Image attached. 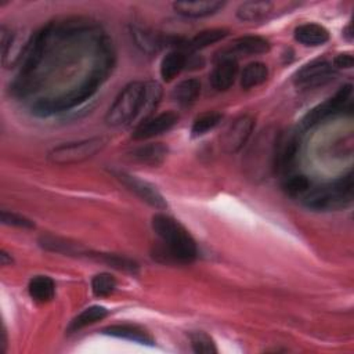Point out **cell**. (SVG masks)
I'll return each mask as SVG.
<instances>
[{
  "mask_svg": "<svg viewBox=\"0 0 354 354\" xmlns=\"http://www.w3.org/2000/svg\"><path fill=\"white\" fill-rule=\"evenodd\" d=\"M151 224L163 245L159 253H162L166 260L191 263L198 257L195 239L178 220L165 213H156L152 216Z\"/></svg>",
  "mask_w": 354,
  "mask_h": 354,
  "instance_id": "6da1fadb",
  "label": "cell"
},
{
  "mask_svg": "<svg viewBox=\"0 0 354 354\" xmlns=\"http://www.w3.org/2000/svg\"><path fill=\"white\" fill-rule=\"evenodd\" d=\"M300 201L307 209L315 212L346 209L353 202V173L348 171L347 174L322 185H311Z\"/></svg>",
  "mask_w": 354,
  "mask_h": 354,
  "instance_id": "7a4b0ae2",
  "label": "cell"
},
{
  "mask_svg": "<svg viewBox=\"0 0 354 354\" xmlns=\"http://www.w3.org/2000/svg\"><path fill=\"white\" fill-rule=\"evenodd\" d=\"M144 87L145 82L140 80H134L126 84L116 95L105 115L106 124L113 127L133 124L141 108Z\"/></svg>",
  "mask_w": 354,
  "mask_h": 354,
  "instance_id": "3957f363",
  "label": "cell"
},
{
  "mask_svg": "<svg viewBox=\"0 0 354 354\" xmlns=\"http://www.w3.org/2000/svg\"><path fill=\"white\" fill-rule=\"evenodd\" d=\"M105 145H106V138L104 137L84 138V140L65 142L54 147L48 152L47 158L54 165H61V166L76 165L93 158L100 151H102Z\"/></svg>",
  "mask_w": 354,
  "mask_h": 354,
  "instance_id": "277c9868",
  "label": "cell"
},
{
  "mask_svg": "<svg viewBox=\"0 0 354 354\" xmlns=\"http://www.w3.org/2000/svg\"><path fill=\"white\" fill-rule=\"evenodd\" d=\"M336 75L337 71L329 61L318 58L307 62L296 71L293 75V83L301 90H310L332 82Z\"/></svg>",
  "mask_w": 354,
  "mask_h": 354,
  "instance_id": "5b68a950",
  "label": "cell"
},
{
  "mask_svg": "<svg viewBox=\"0 0 354 354\" xmlns=\"http://www.w3.org/2000/svg\"><path fill=\"white\" fill-rule=\"evenodd\" d=\"M353 93V86L351 84H344L342 86L333 97L328 98L326 101L315 105L311 108L301 119V126L304 129L314 127L315 124L329 119L330 116H335L336 113L342 112L346 106V104L350 101Z\"/></svg>",
  "mask_w": 354,
  "mask_h": 354,
  "instance_id": "8992f818",
  "label": "cell"
},
{
  "mask_svg": "<svg viewBox=\"0 0 354 354\" xmlns=\"http://www.w3.org/2000/svg\"><path fill=\"white\" fill-rule=\"evenodd\" d=\"M300 138L296 131L278 133L274 151V174L289 176L299 153Z\"/></svg>",
  "mask_w": 354,
  "mask_h": 354,
  "instance_id": "52a82bcc",
  "label": "cell"
},
{
  "mask_svg": "<svg viewBox=\"0 0 354 354\" xmlns=\"http://www.w3.org/2000/svg\"><path fill=\"white\" fill-rule=\"evenodd\" d=\"M254 129V118L250 115L238 116L221 134L220 145L228 153H235L243 148Z\"/></svg>",
  "mask_w": 354,
  "mask_h": 354,
  "instance_id": "ba28073f",
  "label": "cell"
},
{
  "mask_svg": "<svg viewBox=\"0 0 354 354\" xmlns=\"http://www.w3.org/2000/svg\"><path fill=\"white\" fill-rule=\"evenodd\" d=\"M115 177L131 192H134L141 201L148 203L149 206L155 209H166L167 202L163 198V195L156 189V187L142 178H138L137 176L129 174L126 171H113Z\"/></svg>",
  "mask_w": 354,
  "mask_h": 354,
  "instance_id": "9c48e42d",
  "label": "cell"
},
{
  "mask_svg": "<svg viewBox=\"0 0 354 354\" xmlns=\"http://www.w3.org/2000/svg\"><path fill=\"white\" fill-rule=\"evenodd\" d=\"M271 48V44L267 39L256 35H249V36H241L235 40H232L227 47L221 48L214 58L220 57H249V55H257V54H264L268 53Z\"/></svg>",
  "mask_w": 354,
  "mask_h": 354,
  "instance_id": "30bf717a",
  "label": "cell"
},
{
  "mask_svg": "<svg viewBox=\"0 0 354 354\" xmlns=\"http://www.w3.org/2000/svg\"><path fill=\"white\" fill-rule=\"evenodd\" d=\"M178 113L174 111H165L153 115L140 123L133 130L134 140H149L171 130L178 123Z\"/></svg>",
  "mask_w": 354,
  "mask_h": 354,
  "instance_id": "8fae6325",
  "label": "cell"
},
{
  "mask_svg": "<svg viewBox=\"0 0 354 354\" xmlns=\"http://www.w3.org/2000/svg\"><path fill=\"white\" fill-rule=\"evenodd\" d=\"M216 64L209 75L210 84L217 91L228 90L236 80L238 76V61L231 57L214 58Z\"/></svg>",
  "mask_w": 354,
  "mask_h": 354,
  "instance_id": "7c38bea8",
  "label": "cell"
},
{
  "mask_svg": "<svg viewBox=\"0 0 354 354\" xmlns=\"http://www.w3.org/2000/svg\"><path fill=\"white\" fill-rule=\"evenodd\" d=\"M131 37L136 46L145 54H155L165 46H174L177 37H165L149 29L134 26L131 28Z\"/></svg>",
  "mask_w": 354,
  "mask_h": 354,
  "instance_id": "4fadbf2b",
  "label": "cell"
},
{
  "mask_svg": "<svg viewBox=\"0 0 354 354\" xmlns=\"http://www.w3.org/2000/svg\"><path fill=\"white\" fill-rule=\"evenodd\" d=\"M225 6L218 0H196V1H174L173 10L185 18H203L218 12Z\"/></svg>",
  "mask_w": 354,
  "mask_h": 354,
  "instance_id": "5bb4252c",
  "label": "cell"
},
{
  "mask_svg": "<svg viewBox=\"0 0 354 354\" xmlns=\"http://www.w3.org/2000/svg\"><path fill=\"white\" fill-rule=\"evenodd\" d=\"M104 335L112 336V337H118V339H124V340H130L138 344H145V346H153L155 344V339L152 337V335L138 326V325H133V324H116V325H109L106 328H104L101 330Z\"/></svg>",
  "mask_w": 354,
  "mask_h": 354,
  "instance_id": "9a60e30c",
  "label": "cell"
},
{
  "mask_svg": "<svg viewBox=\"0 0 354 354\" xmlns=\"http://www.w3.org/2000/svg\"><path fill=\"white\" fill-rule=\"evenodd\" d=\"M189 51L185 48H173L170 50L160 61L159 73L163 82L169 83L176 79L188 65Z\"/></svg>",
  "mask_w": 354,
  "mask_h": 354,
  "instance_id": "2e32d148",
  "label": "cell"
},
{
  "mask_svg": "<svg viewBox=\"0 0 354 354\" xmlns=\"http://www.w3.org/2000/svg\"><path fill=\"white\" fill-rule=\"evenodd\" d=\"M167 153H169V148L165 144L148 142V144H142V145L134 148L129 155L133 160H136L141 165L156 167L166 160Z\"/></svg>",
  "mask_w": 354,
  "mask_h": 354,
  "instance_id": "e0dca14e",
  "label": "cell"
},
{
  "mask_svg": "<svg viewBox=\"0 0 354 354\" xmlns=\"http://www.w3.org/2000/svg\"><path fill=\"white\" fill-rule=\"evenodd\" d=\"M329 30L325 26L314 22L301 24L295 29L296 41L308 47L322 46L329 40Z\"/></svg>",
  "mask_w": 354,
  "mask_h": 354,
  "instance_id": "ac0fdd59",
  "label": "cell"
},
{
  "mask_svg": "<svg viewBox=\"0 0 354 354\" xmlns=\"http://www.w3.org/2000/svg\"><path fill=\"white\" fill-rule=\"evenodd\" d=\"M160 98H162V86L153 80L145 82L141 108H140V112L133 123L134 127L138 126L140 123H142L144 120H147L148 118L153 116V112H155L156 106L159 105Z\"/></svg>",
  "mask_w": 354,
  "mask_h": 354,
  "instance_id": "d6986e66",
  "label": "cell"
},
{
  "mask_svg": "<svg viewBox=\"0 0 354 354\" xmlns=\"http://www.w3.org/2000/svg\"><path fill=\"white\" fill-rule=\"evenodd\" d=\"M201 90L202 84L198 79H184L180 83H177L171 90V100L181 106H189L198 100Z\"/></svg>",
  "mask_w": 354,
  "mask_h": 354,
  "instance_id": "ffe728a7",
  "label": "cell"
},
{
  "mask_svg": "<svg viewBox=\"0 0 354 354\" xmlns=\"http://www.w3.org/2000/svg\"><path fill=\"white\" fill-rule=\"evenodd\" d=\"M272 7H274V4L271 1H266V0L245 1L236 8V17L245 22L263 21L271 14Z\"/></svg>",
  "mask_w": 354,
  "mask_h": 354,
  "instance_id": "44dd1931",
  "label": "cell"
},
{
  "mask_svg": "<svg viewBox=\"0 0 354 354\" xmlns=\"http://www.w3.org/2000/svg\"><path fill=\"white\" fill-rule=\"evenodd\" d=\"M29 296L37 303H48L55 296V283L47 275H36L28 283Z\"/></svg>",
  "mask_w": 354,
  "mask_h": 354,
  "instance_id": "7402d4cb",
  "label": "cell"
},
{
  "mask_svg": "<svg viewBox=\"0 0 354 354\" xmlns=\"http://www.w3.org/2000/svg\"><path fill=\"white\" fill-rule=\"evenodd\" d=\"M108 315V310L102 306H90L84 310H82L68 325L66 330L68 333L77 332L88 325H93L101 319H104Z\"/></svg>",
  "mask_w": 354,
  "mask_h": 354,
  "instance_id": "603a6c76",
  "label": "cell"
},
{
  "mask_svg": "<svg viewBox=\"0 0 354 354\" xmlns=\"http://www.w3.org/2000/svg\"><path fill=\"white\" fill-rule=\"evenodd\" d=\"M228 35V30L224 28H212V29H205L202 32H198L191 40L185 43V48L189 53L203 50L209 47L210 44H214L220 40H223Z\"/></svg>",
  "mask_w": 354,
  "mask_h": 354,
  "instance_id": "cb8c5ba5",
  "label": "cell"
},
{
  "mask_svg": "<svg viewBox=\"0 0 354 354\" xmlns=\"http://www.w3.org/2000/svg\"><path fill=\"white\" fill-rule=\"evenodd\" d=\"M268 77V68L266 64L254 61L248 64L241 72V87L243 90L253 88L263 84Z\"/></svg>",
  "mask_w": 354,
  "mask_h": 354,
  "instance_id": "d4e9b609",
  "label": "cell"
},
{
  "mask_svg": "<svg viewBox=\"0 0 354 354\" xmlns=\"http://www.w3.org/2000/svg\"><path fill=\"white\" fill-rule=\"evenodd\" d=\"M223 119V113L216 112V111H207L201 113L199 116H196L192 122L191 126V136L194 138L202 137L206 133H209L210 130H213L214 127H217L220 124Z\"/></svg>",
  "mask_w": 354,
  "mask_h": 354,
  "instance_id": "484cf974",
  "label": "cell"
},
{
  "mask_svg": "<svg viewBox=\"0 0 354 354\" xmlns=\"http://www.w3.org/2000/svg\"><path fill=\"white\" fill-rule=\"evenodd\" d=\"M87 256L94 257L98 261L105 263L109 267H113V268L120 270V271L134 274L138 270V264L134 260H131L126 256H120V254H115V253H91V252H88Z\"/></svg>",
  "mask_w": 354,
  "mask_h": 354,
  "instance_id": "4316f807",
  "label": "cell"
},
{
  "mask_svg": "<svg viewBox=\"0 0 354 354\" xmlns=\"http://www.w3.org/2000/svg\"><path fill=\"white\" fill-rule=\"evenodd\" d=\"M116 278L109 272H100L91 279V292L95 297H106L116 289Z\"/></svg>",
  "mask_w": 354,
  "mask_h": 354,
  "instance_id": "83f0119b",
  "label": "cell"
},
{
  "mask_svg": "<svg viewBox=\"0 0 354 354\" xmlns=\"http://www.w3.org/2000/svg\"><path fill=\"white\" fill-rule=\"evenodd\" d=\"M311 185V181L303 174H289L283 180V189L292 198L300 199Z\"/></svg>",
  "mask_w": 354,
  "mask_h": 354,
  "instance_id": "f1b7e54d",
  "label": "cell"
},
{
  "mask_svg": "<svg viewBox=\"0 0 354 354\" xmlns=\"http://www.w3.org/2000/svg\"><path fill=\"white\" fill-rule=\"evenodd\" d=\"M191 347L198 354H216L218 350L214 340L203 330H195L189 333Z\"/></svg>",
  "mask_w": 354,
  "mask_h": 354,
  "instance_id": "f546056e",
  "label": "cell"
},
{
  "mask_svg": "<svg viewBox=\"0 0 354 354\" xmlns=\"http://www.w3.org/2000/svg\"><path fill=\"white\" fill-rule=\"evenodd\" d=\"M1 223L6 225H12V227H18V228H24V230H32L35 228V223L32 220H29L28 217L14 213V212H8L6 209L1 210Z\"/></svg>",
  "mask_w": 354,
  "mask_h": 354,
  "instance_id": "4dcf8cb0",
  "label": "cell"
},
{
  "mask_svg": "<svg viewBox=\"0 0 354 354\" xmlns=\"http://www.w3.org/2000/svg\"><path fill=\"white\" fill-rule=\"evenodd\" d=\"M354 64V58L351 53H340L333 58V68L337 69H350L353 68Z\"/></svg>",
  "mask_w": 354,
  "mask_h": 354,
  "instance_id": "1f68e13d",
  "label": "cell"
},
{
  "mask_svg": "<svg viewBox=\"0 0 354 354\" xmlns=\"http://www.w3.org/2000/svg\"><path fill=\"white\" fill-rule=\"evenodd\" d=\"M0 264L1 266H11L12 264V257L6 250L0 252Z\"/></svg>",
  "mask_w": 354,
  "mask_h": 354,
  "instance_id": "d6a6232c",
  "label": "cell"
},
{
  "mask_svg": "<svg viewBox=\"0 0 354 354\" xmlns=\"http://www.w3.org/2000/svg\"><path fill=\"white\" fill-rule=\"evenodd\" d=\"M343 36H344L347 40H351V39H353V29H351V24H348V25L343 29Z\"/></svg>",
  "mask_w": 354,
  "mask_h": 354,
  "instance_id": "836d02e7",
  "label": "cell"
},
{
  "mask_svg": "<svg viewBox=\"0 0 354 354\" xmlns=\"http://www.w3.org/2000/svg\"><path fill=\"white\" fill-rule=\"evenodd\" d=\"M0 346H1V353H4L6 351V346H7V336H6L4 326H3V330H1V343H0Z\"/></svg>",
  "mask_w": 354,
  "mask_h": 354,
  "instance_id": "e575fe53",
  "label": "cell"
}]
</instances>
